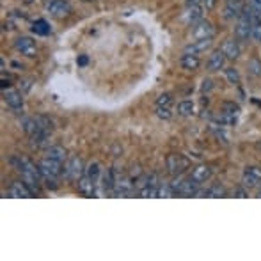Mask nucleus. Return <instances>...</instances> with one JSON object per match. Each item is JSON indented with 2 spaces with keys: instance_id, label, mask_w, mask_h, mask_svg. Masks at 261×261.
<instances>
[{
  "instance_id": "6",
  "label": "nucleus",
  "mask_w": 261,
  "mask_h": 261,
  "mask_svg": "<svg viewBox=\"0 0 261 261\" xmlns=\"http://www.w3.org/2000/svg\"><path fill=\"white\" fill-rule=\"evenodd\" d=\"M46 11L53 18H64L71 13V5L68 0H50L46 2Z\"/></svg>"
},
{
  "instance_id": "15",
  "label": "nucleus",
  "mask_w": 261,
  "mask_h": 261,
  "mask_svg": "<svg viewBox=\"0 0 261 261\" xmlns=\"http://www.w3.org/2000/svg\"><path fill=\"white\" fill-rule=\"evenodd\" d=\"M213 171L210 165H197V167L192 169V174H190V180H194L197 185H203L206 183L212 178Z\"/></svg>"
},
{
  "instance_id": "28",
  "label": "nucleus",
  "mask_w": 261,
  "mask_h": 261,
  "mask_svg": "<svg viewBox=\"0 0 261 261\" xmlns=\"http://www.w3.org/2000/svg\"><path fill=\"white\" fill-rule=\"evenodd\" d=\"M253 32H251V37H253L254 41H258V43H261V18H256V20H253Z\"/></svg>"
},
{
  "instance_id": "8",
  "label": "nucleus",
  "mask_w": 261,
  "mask_h": 261,
  "mask_svg": "<svg viewBox=\"0 0 261 261\" xmlns=\"http://www.w3.org/2000/svg\"><path fill=\"white\" fill-rule=\"evenodd\" d=\"M251 32H253V23H251V20H249L247 14L244 13L242 16L238 18V23H236V27H235L236 39L247 41L249 37H251Z\"/></svg>"
},
{
  "instance_id": "32",
  "label": "nucleus",
  "mask_w": 261,
  "mask_h": 261,
  "mask_svg": "<svg viewBox=\"0 0 261 261\" xmlns=\"http://www.w3.org/2000/svg\"><path fill=\"white\" fill-rule=\"evenodd\" d=\"M171 105H173V96L171 94L164 93L156 98V107H171Z\"/></svg>"
},
{
  "instance_id": "24",
  "label": "nucleus",
  "mask_w": 261,
  "mask_h": 261,
  "mask_svg": "<svg viewBox=\"0 0 261 261\" xmlns=\"http://www.w3.org/2000/svg\"><path fill=\"white\" fill-rule=\"evenodd\" d=\"M84 174L89 178V180H93V182L98 185V180H100V174H102V169H100V164H98V162H93V164H89L87 167H85Z\"/></svg>"
},
{
  "instance_id": "36",
  "label": "nucleus",
  "mask_w": 261,
  "mask_h": 261,
  "mask_svg": "<svg viewBox=\"0 0 261 261\" xmlns=\"http://www.w3.org/2000/svg\"><path fill=\"white\" fill-rule=\"evenodd\" d=\"M213 85H212V80H204L203 82V93H206V91H210Z\"/></svg>"
},
{
  "instance_id": "41",
  "label": "nucleus",
  "mask_w": 261,
  "mask_h": 261,
  "mask_svg": "<svg viewBox=\"0 0 261 261\" xmlns=\"http://www.w3.org/2000/svg\"><path fill=\"white\" fill-rule=\"evenodd\" d=\"M258 195H260V197H261V192H260V194H258Z\"/></svg>"
},
{
  "instance_id": "20",
  "label": "nucleus",
  "mask_w": 261,
  "mask_h": 261,
  "mask_svg": "<svg viewBox=\"0 0 261 261\" xmlns=\"http://www.w3.org/2000/svg\"><path fill=\"white\" fill-rule=\"evenodd\" d=\"M78 190L80 194L87 195V197H93L94 192H96V183L93 180H89L85 174H82V178L78 180Z\"/></svg>"
},
{
  "instance_id": "4",
  "label": "nucleus",
  "mask_w": 261,
  "mask_h": 261,
  "mask_svg": "<svg viewBox=\"0 0 261 261\" xmlns=\"http://www.w3.org/2000/svg\"><path fill=\"white\" fill-rule=\"evenodd\" d=\"M171 186H173V190L176 192L178 195H183V197H192V195H197V183L194 182V180H174L173 183H171Z\"/></svg>"
},
{
  "instance_id": "19",
  "label": "nucleus",
  "mask_w": 261,
  "mask_h": 261,
  "mask_svg": "<svg viewBox=\"0 0 261 261\" xmlns=\"http://www.w3.org/2000/svg\"><path fill=\"white\" fill-rule=\"evenodd\" d=\"M180 66H182L185 71H197L201 66L199 55H194V53H183L182 59H180Z\"/></svg>"
},
{
  "instance_id": "29",
  "label": "nucleus",
  "mask_w": 261,
  "mask_h": 261,
  "mask_svg": "<svg viewBox=\"0 0 261 261\" xmlns=\"http://www.w3.org/2000/svg\"><path fill=\"white\" fill-rule=\"evenodd\" d=\"M226 78L229 84L236 85L240 82V73L238 70H235V68H226Z\"/></svg>"
},
{
  "instance_id": "37",
  "label": "nucleus",
  "mask_w": 261,
  "mask_h": 261,
  "mask_svg": "<svg viewBox=\"0 0 261 261\" xmlns=\"http://www.w3.org/2000/svg\"><path fill=\"white\" fill-rule=\"evenodd\" d=\"M215 5V0H203V7L204 9H212Z\"/></svg>"
},
{
  "instance_id": "27",
  "label": "nucleus",
  "mask_w": 261,
  "mask_h": 261,
  "mask_svg": "<svg viewBox=\"0 0 261 261\" xmlns=\"http://www.w3.org/2000/svg\"><path fill=\"white\" fill-rule=\"evenodd\" d=\"M139 195L141 197H158V186H153V185L142 186L141 190H139Z\"/></svg>"
},
{
  "instance_id": "16",
  "label": "nucleus",
  "mask_w": 261,
  "mask_h": 261,
  "mask_svg": "<svg viewBox=\"0 0 261 261\" xmlns=\"http://www.w3.org/2000/svg\"><path fill=\"white\" fill-rule=\"evenodd\" d=\"M9 195L11 197H23V199H29V197H32L34 195V192H32L31 185H27L25 182H14L13 185H11V188H9Z\"/></svg>"
},
{
  "instance_id": "18",
  "label": "nucleus",
  "mask_w": 261,
  "mask_h": 261,
  "mask_svg": "<svg viewBox=\"0 0 261 261\" xmlns=\"http://www.w3.org/2000/svg\"><path fill=\"white\" fill-rule=\"evenodd\" d=\"M221 50L226 53V57L229 59V61H236V59L240 57V53H242V46H240V43L235 39H226Z\"/></svg>"
},
{
  "instance_id": "10",
  "label": "nucleus",
  "mask_w": 261,
  "mask_h": 261,
  "mask_svg": "<svg viewBox=\"0 0 261 261\" xmlns=\"http://www.w3.org/2000/svg\"><path fill=\"white\" fill-rule=\"evenodd\" d=\"M192 27H194L192 29V37L194 39H206V37H213V34H215L213 25L210 22H206V20H201V22H197Z\"/></svg>"
},
{
  "instance_id": "31",
  "label": "nucleus",
  "mask_w": 261,
  "mask_h": 261,
  "mask_svg": "<svg viewBox=\"0 0 261 261\" xmlns=\"http://www.w3.org/2000/svg\"><path fill=\"white\" fill-rule=\"evenodd\" d=\"M222 112H224V114H229V115H238V112H240V107L236 105L235 102H227V103H224V105H222Z\"/></svg>"
},
{
  "instance_id": "26",
  "label": "nucleus",
  "mask_w": 261,
  "mask_h": 261,
  "mask_svg": "<svg viewBox=\"0 0 261 261\" xmlns=\"http://www.w3.org/2000/svg\"><path fill=\"white\" fill-rule=\"evenodd\" d=\"M197 195H204V197H222V195H226V190L221 185H213L210 188H206L204 192H197Z\"/></svg>"
},
{
  "instance_id": "17",
  "label": "nucleus",
  "mask_w": 261,
  "mask_h": 261,
  "mask_svg": "<svg viewBox=\"0 0 261 261\" xmlns=\"http://www.w3.org/2000/svg\"><path fill=\"white\" fill-rule=\"evenodd\" d=\"M213 37H206V39H195L192 41L188 46L185 48V53H194V55H199V53L206 52V50L212 48Z\"/></svg>"
},
{
  "instance_id": "7",
  "label": "nucleus",
  "mask_w": 261,
  "mask_h": 261,
  "mask_svg": "<svg viewBox=\"0 0 261 261\" xmlns=\"http://www.w3.org/2000/svg\"><path fill=\"white\" fill-rule=\"evenodd\" d=\"M167 169L173 176H178V174H182L183 171L188 169V158H185L183 155H169Z\"/></svg>"
},
{
  "instance_id": "34",
  "label": "nucleus",
  "mask_w": 261,
  "mask_h": 261,
  "mask_svg": "<svg viewBox=\"0 0 261 261\" xmlns=\"http://www.w3.org/2000/svg\"><path fill=\"white\" fill-rule=\"evenodd\" d=\"M249 70H251V73L253 75H261V64H260V61H256V59H253V61L249 62Z\"/></svg>"
},
{
  "instance_id": "9",
  "label": "nucleus",
  "mask_w": 261,
  "mask_h": 261,
  "mask_svg": "<svg viewBox=\"0 0 261 261\" xmlns=\"http://www.w3.org/2000/svg\"><path fill=\"white\" fill-rule=\"evenodd\" d=\"M261 183V167H247L242 176V185L245 188H256Z\"/></svg>"
},
{
  "instance_id": "21",
  "label": "nucleus",
  "mask_w": 261,
  "mask_h": 261,
  "mask_svg": "<svg viewBox=\"0 0 261 261\" xmlns=\"http://www.w3.org/2000/svg\"><path fill=\"white\" fill-rule=\"evenodd\" d=\"M102 186H103V190H105L107 194H114V188H115V174H114V171L107 169L105 173H103Z\"/></svg>"
},
{
  "instance_id": "33",
  "label": "nucleus",
  "mask_w": 261,
  "mask_h": 261,
  "mask_svg": "<svg viewBox=\"0 0 261 261\" xmlns=\"http://www.w3.org/2000/svg\"><path fill=\"white\" fill-rule=\"evenodd\" d=\"M156 115L160 119H171V107H156Z\"/></svg>"
},
{
  "instance_id": "39",
  "label": "nucleus",
  "mask_w": 261,
  "mask_h": 261,
  "mask_svg": "<svg viewBox=\"0 0 261 261\" xmlns=\"http://www.w3.org/2000/svg\"><path fill=\"white\" fill-rule=\"evenodd\" d=\"M85 62H87V59H85V57H80V61H78V64H82V66H84Z\"/></svg>"
},
{
  "instance_id": "12",
  "label": "nucleus",
  "mask_w": 261,
  "mask_h": 261,
  "mask_svg": "<svg viewBox=\"0 0 261 261\" xmlns=\"http://www.w3.org/2000/svg\"><path fill=\"white\" fill-rule=\"evenodd\" d=\"M245 7H247V4H245L244 0H227L226 7H224V16L229 18V20L240 18L244 14Z\"/></svg>"
},
{
  "instance_id": "14",
  "label": "nucleus",
  "mask_w": 261,
  "mask_h": 261,
  "mask_svg": "<svg viewBox=\"0 0 261 261\" xmlns=\"http://www.w3.org/2000/svg\"><path fill=\"white\" fill-rule=\"evenodd\" d=\"M203 9H204L203 4H186L185 14H183L186 23L195 25L197 22H201V20H203Z\"/></svg>"
},
{
  "instance_id": "2",
  "label": "nucleus",
  "mask_w": 261,
  "mask_h": 261,
  "mask_svg": "<svg viewBox=\"0 0 261 261\" xmlns=\"http://www.w3.org/2000/svg\"><path fill=\"white\" fill-rule=\"evenodd\" d=\"M39 171H41V178L46 182V186L55 190L57 188V178L61 176L64 171H62V162H57V160H52L48 156H44L39 162Z\"/></svg>"
},
{
  "instance_id": "22",
  "label": "nucleus",
  "mask_w": 261,
  "mask_h": 261,
  "mask_svg": "<svg viewBox=\"0 0 261 261\" xmlns=\"http://www.w3.org/2000/svg\"><path fill=\"white\" fill-rule=\"evenodd\" d=\"M46 156L48 158H52V160H57V162H66L68 160V153H66V149L62 146H50V148H46Z\"/></svg>"
},
{
  "instance_id": "25",
  "label": "nucleus",
  "mask_w": 261,
  "mask_h": 261,
  "mask_svg": "<svg viewBox=\"0 0 261 261\" xmlns=\"http://www.w3.org/2000/svg\"><path fill=\"white\" fill-rule=\"evenodd\" d=\"M195 111V105L192 102H188V100H183V102L178 103V114L183 115V117H188V115H192Z\"/></svg>"
},
{
  "instance_id": "13",
  "label": "nucleus",
  "mask_w": 261,
  "mask_h": 261,
  "mask_svg": "<svg viewBox=\"0 0 261 261\" xmlns=\"http://www.w3.org/2000/svg\"><path fill=\"white\" fill-rule=\"evenodd\" d=\"M226 61H227L226 53L222 52V50H215V52H212V55L208 57L206 68H208V71L215 73V71L224 70V66H226Z\"/></svg>"
},
{
  "instance_id": "3",
  "label": "nucleus",
  "mask_w": 261,
  "mask_h": 261,
  "mask_svg": "<svg viewBox=\"0 0 261 261\" xmlns=\"http://www.w3.org/2000/svg\"><path fill=\"white\" fill-rule=\"evenodd\" d=\"M84 164H82V158L80 156H71L70 160H66V165H64V176L71 182H78L82 174H84Z\"/></svg>"
},
{
  "instance_id": "1",
  "label": "nucleus",
  "mask_w": 261,
  "mask_h": 261,
  "mask_svg": "<svg viewBox=\"0 0 261 261\" xmlns=\"http://www.w3.org/2000/svg\"><path fill=\"white\" fill-rule=\"evenodd\" d=\"M9 162H11V164L16 167V171H20V173H22L23 182H25L27 185H31L32 190L39 192V188H37V186H39V182L43 180V178H41L39 165L36 167L31 160L23 158V156H20V158H11Z\"/></svg>"
},
{
  "instance_id": "11",
  "label": "nucleus",
  "mask_w": 261,
  "mask_h": 261,
  "mask_svg": "<svg viewBox=\"0 0 261 261\" xmlns=\"http://www.w3.org/2000/svg\"><path fill=\"white\" fill-rule=\"evenodd\" d=\"M4 102L7 103L9 109H13L14 112H20L23 109L22 93L16 91V89H4Z\"/></svg>"
},
{
  "instance_id": "30",
  "label": "nucleus",
  "mask_w": 261,
  "mask_h": 261,
  "mask_svg": "<svg viewBox=\"0 0 261 261\" xmlns=\"http://www.w3.org/2000/svg\"><path fill=\"white\" fill-rule=\"evenodd\" d=\"M174 194H176V192L173 190L171 183H162V185L158 186V197H173Z\"/></svg>"
},
{
  "instance_id": "38",
  "label": "nucleus",
  "mask_w": 261,
  "mask_h": 261,
  "mask_svg": "<svg viewBox=\"0 0 261 261\" xmlns=\"http://www.w3.org/2000/svg\"><path fill=\"white\" fill-rule=\"evenodd\" d=\"M249 4L253 5V7H256L258 11H261V0H249Z\"/></svg>"
},
{
  "instance_id": "35",
  "label": "nucleus",
  "mask_w": 261,
  "mask_h": 261,
  "mask_svg": "<svg viewBox=\"0 0 261 261\" xmlns=\"http://www.w3.org/2000/svg\"><path fill=\"white\" fill-rule=\"evenodd\" d=\"M233 195H235V197H247V190H245V186L244 188H236V190H233Z\"/></svg>"
},
{
  "instance_id": "40",
  "label": "nucleus",
  "mask_w": 261,
  "mask_h": 261,
  "mask_svg": "<svg viewBox=\"0 0 261 261\" xmlns=\"http://www.w3.org/2000/svg\"><path fill=\"white\" fill-rule=\"evenodd\" d=\"M25 2H27V4H32V2H34V0H25Z\"/></svg>"
},
{
  "instance_id": "5",
  "label": "nucleus",
  "mask_w": 261,
  "mask_h": 261,
  "mask_svg": "<svg viewBox=\"0 0 261 261\" xmlns=\"http://www.w3.org/2000/svg\"><path fill=\"white\" fill-rule=\"evenodd\" d=\"M14 48H16L18 53H22L25 57H36V53H37L36 41L32 37H27V36H22L14 41Z\"/></svg>"
},
{
  "instance_id": "23",
  "label": "nucleus",
  "mask_w": 261,
  "mask_h": 261,
  "mask_svg": "<svg viewBox=\"0 0 261 261\" xmlns=\"http://www.w3.org/2000/svg\"><path fill=\"white\" fill-rule=\"evenodd\" d=\"M32 32L37 36H48L52 32V27H50V23L46 20H36L32 23Z\"/></svg>"
}]
</instances>
